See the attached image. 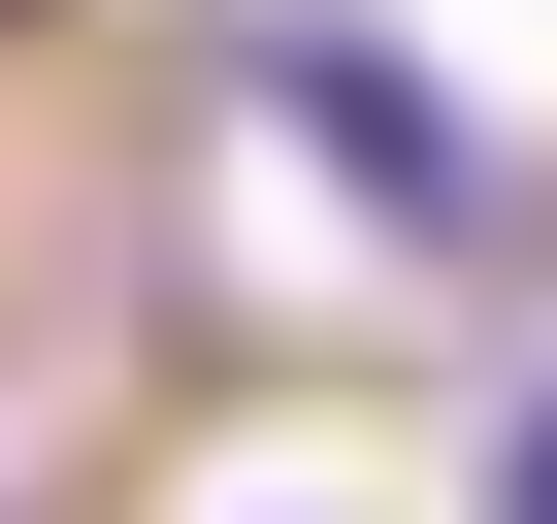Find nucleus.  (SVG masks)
Masks as SVG:
<instances>
[{
    "label": "nucleus",
    "mask_w": 557,
    "mask_h": 524,
    "mask_svg": "<svg viewBox=\"0 0 557 524\" xmlns=\"http://www.w3.org/2000/svg\"><path fill=\"white\" fill-rule=\"evenodd\" d=\"M230 99H262V164H329V197H361V262H459V229H492L459 99H426L394 34H329V0H262V66H230Z\"/></svg>",
    "instance_id": "1"
},
{
    "label": "nucleus",
    "mask_w": 557,
    "mask_h": 524,
    "mask_svg": "<svg viewBox=\"0 0 557 524\" xmlns=\"http://www.w3.org/2000/svg\"><path fill=\"white\" fill-rule=\"evenodd\" d=\"M492 524H557V361H524V394H492Z\"/></svg>",
    "instance_id": "2"
}]
</instances>
